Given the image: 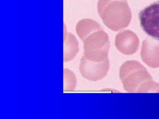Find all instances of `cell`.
Here are the masks:
<instances>
[{"instance_id":"obj_1","label":"cell","mask_w":159,"mask_h":119,"mask_svg":"<svg viewBox=\"0 0 159 119\" xmlns=\"http://www.w3.org/2000/svg\"><path fill=\"white\" fill-rule=\"evenodd\" d=\"M76 32L83 41L85 58L96 62L108 59L109 37L97 22L91 19L81 20L76 24Z\"/></svg>"},{"instance_id":"obj_2","label":"cell","mask_w":159,"mask_h":119,"mask_svg":"<svg viewBox=\"0 0 159 119\" xmlns=\"http://www.w3.org/2000/svg\"><path fill=\"white\" fill-rule=\"evenodd\" d=\"M119 77L127 92L146 93L159 89V84L153 81L145 67L136 60L123 64L119 70Z\"/></svg>"},{"instance_id":"obj_3","label":"cell","mask_w":159,"mask_h":119,"mask_svg":"<svg viewBox=\"0 0 159 119\" xmlns=\"http://www.w3.org/2000/svg\"><path fill=\"white\" fill-rule=\"evenodd\" d=\"M97 10L105 25L114 31L127 27L132 20L127 0H98Z\"/></svg>"},{"instance_id":"obj_4","label":"cell","mask_w":159,"mask_h":119,"mask_svg":"<svg viewBox=\"0 0 159 119\" xmlns=\"http://www.w3.org/2000/svg\"><path fill=\"white\" fill-rule=\"evenodd\" d=\"M139 20L145 33L159 41V1L142 10L139 13Z\"/></svg>"},{"instance_id":"obj_5","label":"cell","mask_w":159,"mask_h":119,"mask_svg":"<svg viewBox=\"0 0 159 119\" xmlns=\"http://www.w3.org/2000/svg\"><path fill=\"white\" fill-rule=\"evenodd\" d=\"M110 67L109 59L96 62L88 60L83 56L80 64V72L85 79L96 82L106 76Z\"/></svg>"},{"instance_id":"obj_6","label":"cell","mask_w":159,"mask_h":119,"mask_svg":"<svg viewBox=\"0 0 159 119\" xmlns=\"http://www.w3.org/2000/svg\"><path fill=\"white\" fill-rule=\"evenodd\" d=\"M115 45L119 52L125 55H132L137 52L139 46L138 36L132 31L126 30L118 33Z\"/></svg>"},{"instance_id":"obj_7","label":"cell","mask_w":159,"mask_h":119,"mask_svg":"<svg viewBox=\"0 0 159 119\" xmlns=\"http://www.w3.org/2000/svg\"><path fill=\"white\" fill-rule=\"evenodd\" d=\"M142 60L148 67L159 68V42L148 38L142 43L141 51Z\"/></svg>"},{"instance_id":"obj_8","label":"cell","mask_w":159,"mask_h":119,"mask_svg":"<svg viewBox=\"0 0 159 119\" xmlns=\"http://www.w3.org/2000/svg\"><path fill=\"white\" fill-rule=\"evenodd\" d=\"M79 51V43L76 38L64 30V61H70Z\"/></svg>"}]
</instances>
